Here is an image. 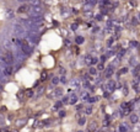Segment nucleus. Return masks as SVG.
<instances>
[{
  "mask_svg": "<svg viewBox=\"0 0 140 132\" xmlns=\"http://www.w3.org/2000/svg\"><path fill=\"white\" fill-rule=\"evenodd\" d=\"M28 15H30V17L42 16V7L41 6H30Z\"/></svg>",
  "mask_w": 140,
  "mask_h": 132,
  "instance_id": "obj_4",
  "label": "nucleus"
},
{
  "mask_svg": "<svg viewBox=\"0 0 140 132\" xmlns=\"http://www.w3.org/2000/svg\"><path fill=\"white\" fill-rule=\"evenodd\" d=\"M139 103H140V100H139Z\"/></svg>",
  "mask_w": 140,
  "mask_h": 132,
  "instance_id": "obj_61",
  "label": "nucleus"
},
{
  "mask_svg": "<svg viewBox=\"0 0 140 132\" xmlns=\"http://www.w3.org/2000/svg\"><path fill=\"white\" fill-rule=\"evenodd\" d=\"M26 122H27V121H26L25 119H22L21 121H20V120H18V121H16V125H17V126H18V127H20V126H23V125H25Z\"/></svg>",
  "mask_w": 140,
  "mask_h": 132,
  "instance_id": "obj_41",
  "label": "nucleus"
},
{
  "mask_svg": "<svg viewBox=\"0 0 140 132\" xmlns=\"http://www.w3.org/2000/svg\"><path fill=\"white\" fill-rule=\"evenodd\" d=\"M58 73H59V75H60V77H63V75H67V69H65V68H64V67H59V68H58Z\"/></svg>",
  "mask_w": 140,
  "mask_h": 132,
  "instance_id": "obj_29",
  "label": "nucleus"
},
{
  "mask_svg": "<svg viewBox=\"0 0 140 132\" xmlns=\"http://www.w3.org/2000/svg\"><path fill=\"white\" fill-rule=\"evenodd\" d=\"M100 63V59L97 58V57H92V59H91V67L96 66V64H98Z\"/></svg>",
  "mask_w": 140,
  "mask_h": 132,
  "instance_id": "obj_34",
  "label": "nucleus"
},
{
  "mask_svg": "<svg viewBox=\"0 0 140 132\" xmlns=\"http://www.w3.org/2000/svg\"><path fill=\"white\" fill-rule=\"evenodd\" d=\"M26 96H27V98H32V96H33V91H32V90H27V91H26Z\"/></svg>",
  "mask_w": 140,
  "mask_h": 132,
  "instance_id": "obj_45",
  "label": "nucleus"
},
{
  "mask_svg": "<svg viewBox=\"0 0 140 132\" xmlns=\"http://www.w3.org/2000/svg\"><path fill=\"white\" fill-rule=\"evenodd\" d=\"M4 120H5V119H4V117H0V125H4Z\"/></svg>",
  "mask_w": 140,
  "mask_h": 132,
  "instance_id": "obj_53",
  "label": "nucleus"
},
{
  "mask_svg": "<svg viewBox=\"0 0 140 132\" xmlns=\"http://www.w3.org/2000/svg\"><path fill=\"white\" fill-rule=\"evenodd\" d=\"M129 46H130V47H139L138 42H135V41H130V42H129Z\"/></svg>",
  "mask_w": 140,
  "mask_h": 132,
  "instance_id": "obj_43",
  "label": "nucleus"
},
{
  "mask_svg": "<svg viewBox=\"0 0 140 132\" xmlns=\"http://www.w3.org/2000/svg\"><path fill=\"white\" fill-rule=\"evenodd\" d=\"M58 114H59V116H60V117H65V115H67V112H65V111L63 110V109H60Z\"/></svg>",
  "mask_w": 140,
  "mask_h": 132,
  "instance_id": "obj_44",
  "label": "nucleus"
},
{
  "mask_svg": "<svg viewBox=\"0 0 140 132\" xmlns=\"http://www.w3.org/2000/svg\"><path fill=\"white\" fill-rule=\"evenodd\" d=\"M98 100H100V96L94 95V96H90V99L87 100V103H89V105H92V104H95V103H97Z\"/></svg>",
  "mask_w": 140,
  "mask_h": 132,
  "instance_id": "obj_22",
  "label": "nucleus"
},
{
  "mask_svg": "<svg viewBox=\"0 0 140 132\" xmlns=\"http://www.w3.org/2000/svg\"><path fill=\"white\" fill-rule=\"evenodd\" d=\"M47 78H48V73H47V71L41 72V82H45Z\"/></svg>",
  "mask_w": 140,
  "mask_h": 132,
  "instance_id": "obj_28",
  "label": "nucleus"
},
{
  "mask_svg": "<svg viewBox=\"0 0 140 132\" xmlns=\"http://www.w3.org/2000/svg\"><path fill=\"white\" fill-rule=\"evenodd\" d=\"M91 7H92V6H91V5H89V4H85V6H84V10H85V11H89V10H91Z\"/></svg>",
  "mask_w": 140,
  "mask_h": 132,
  "instance_id": "obj_50",
  "label": "nucleus"
},
{
  "mask_svg": "<svg viewBox=\"0 0 140 132\" xmlns=\"http://www.w3.org/2000/svg\"><path fill=\"white\" fill-rule=\"evenodd\" d=\"M42 1L41 0H28V5L30 6H41Z\"/></svg>",
  "mask_w": 140,
  "mask_h": 132,
  "instance_id": "obj_23",
  "label": "nucleus"
},
{
  "mask_svg": "<svg viewBox=\"0 0 140 132\" xmlns=\"http://www.w3.org/2000/svg\"><path fill=\"white\" fill-rule=\"evenodd\" d=\"M30 21L32 22L33 25L41 26L42 22H43V16H34V17H30Z\"/></svg>",
  "mask_w": 140,
  "mask_h": 132,
  "instance_id": "obj_14",
  "label": "nucleus"
},
{
  "mask_svg": "<svg viewBox=\"0 0 140 132\" xmlns=\"http://www.w3.org/2000/svg\"><path fill=\"white\" fill-rule=\"evenodd\" d=\"M138 115H139V117H140V111H139V114H138Z\"/></svg>",
  "mask_w": 140,
  "mask_h": 132,
  "instance_id": "obj_59",
  "label": "nucleus"
},
{
  "mask_svg": "<svg viewBox=\"0 0 140 132\" xmlns=\"http://www.w3.org/2000/svg\"><path fill=\"white\" fill-rule=\"evenodd\" d=\"M60 101H62L63 105H68V104H69V94H68V95H63L62 98H60Z\"/></svg>",
  "mask_w": 140,
  "mask_h": 132,
  "instance_id": "obj_27",
  "label": "nucleus"
},
{
  "mask_svg": "<svg viewBox=\"0 0 140 132\" xmlns=\"http://www.w3.org/2000/svg\"><path fill=\"white\" fill-rule=\"evenodd\" d=\"M59 84H60V77H58V75L52 77V79H51V85L52 87H58Z\"/></svg>",
  "mask_w": 140,
  "mask_h": 132,
  "instance_id": "obj_18",
  "label": "nucleus"
},
{
  "mask_svg": "<svg viewBox=\"0 0 140 132\" xmlns=\"http://www.w3.org/2000/svg\"><path fill=\"white\" fill-rule=\"evenodd\" d=\"M117 131L118 132H129V126L127 123H119Z\"/></svg>",
  "mask_w": 140,
  "mask_h": 132,
  "instance_id": "obj_19",
  "label": "nucleus"
},
{
  "mask_svg": "<svg viewBox=\"0 0 140 132\" xmlns=\"http://www.w3.org/2000/svg\"><path fill=\"white\" fill-rule=\"evenodd\" d=\"M102 125H103V127H109V125H111V120H107V119H105V120H103V122H102Z\"/></svg>",
  "mask_w": 140,
  "mask_h": 132,
  "instance_id": "obj_39",
  "label": "nucleus"
},
{
  "mask_svg": "<svg viewBox=\"0 0 140 132\" xmlns=\"http://www.w3.org/2000/svg\"><path fill=\"white\" fill-rule=\"evenodd\" d=\"M114 55H116V51L114 50H108V52L106 53L107 58H109V57H112V56H114Z\"/></svg>",
  "mask_w": 140,
  "mask_h": 132,
  "instance_id": "obj_37",
  "label": "nucleus"
},
{
  "mask_svg": "<svg viewBox=\"0 0 140 132\" xmlns=\"http://www.w3.org/2000/svg\"><path fill=\"white\" fill-rule=\"evenodd\" d=\"M79 95L75 91H71L69 93V105H76L79 101Z\"/></svg>",
  "mask_w": 140,
  "mask_h": 132,
  "instance_id": "obj_8",
  "label": "nucleus"
},
{
  "mask_svg": "<svg viewBox=\"0 0 140 132\" xmlns=\"http://www.w3.org/2000/svg\"><path fill=\"white\" fill-rule=\"evenodd\" d=\"M44 90H45V89L43 88V87L38 88V90H37V96H41V95H43V94H44Z\"/></svg>",
  "mask_w": 140,
  "mask_h": 132,
  "instance_id": "obj_38",
  "label": "nucleus"
},
{
  "mask_svg": "<svg viewBox=\"0 0 140 132\" xmlns=\"http://www.w3.org/2000/svg\"><path fill=\"white\" fill-rule=\"evenodd\" d=\"M139 120H140L139 115H138V114H135V112H132V114L129 115V121H130V123H133V125L139 123Z\"/></svg>",
  "mask_w": 140,
  "mask_h": 132,
  "instance_id": "obj_12",
  "label": "nucleus"
},
{
  "mask_svg": "<svg viewBox=\"0 0 140 132\" xmlns=\"http://www.w3.org/2000/svg\"><path fill=\"white\" fill-rule=\"evenodd\" d=\"M87 73L90 74V77H96L98 74V71H97V68H95V67H90Z\"/></svg>",
  "mask_w": 140,
  "mask_h": 132,
  "instance_id": "obj_21",
  "label": "nucleus"
},
{
  "mask_svg": "<svg viewBox=\"0 0 140 132\" xmlns=\"http://www.w3.org/2000/svg\"><path fill=\"white\" fill-rule=\"evenodd\" d=\"M14 32H15V35L17 36V38H26V36H27V30L23 27L22 25H20L18 22H16V24H14Z\"/></svg>",
  "mask_w": 140,
  "mask_h": 132,
  "instance_id": "obj_1",
  "label": "nucleus"
},
{
  "mask_svg": "<svg viewBox=\"0 0 140 132\" xmlns=\"http://www.w3.org/2000/svg\"><path fill=\"white\" fill-rule=\"evenodd\" d=\"M3 44H4V48H5L6 51H11L15 46H14V42H12V40H5L4 42H3Z\"/></svg>",
  "mask_w": 140,
  "mask_h": 132,
  "instance_id": "obj_15",
  "label": "nucleus"
},
{
  "mask_svg": "<svg viewBox=\"0 0 140 132\" xmlns=\"http://www.w3.org/2000/svg\"><path fill=\"white\" fill-rule=\"evenodd\" d=\"M64 95V89L63 88H55L53 91H52L51 95H48L49 98H53V99H59Z\"/></svg>",
  "mask_w": 140,
  "mask_h": 132,
  "instance_id": "obj_6",
  "label": "nucleus"
},
{
  "mask_svg": "<svg viewBox=\"0 0 140 132\" xmlns=\"http://www.w3.org/2000/svg\"><path fill=\"white\" fill-rule=\"evenodd\" d=\"M105 69H106V67H105V64L100 62V63L97 64V71H98V72H103Z\"/></svg>",
  "mask_w": 140,
  "mask_h": 132,
  "instance_id": "obj_36",
  "label": "nucleus"
},
{
  "mask_svg": "<svg viewBox=\"0 0 140 132\" xmlns=\"http://www.w3.org/2000/svg\"><path fill=\"white\" fill-rule=\"evenodd\" d=\"M128 67H123V68H120L119 72H118V75H122V74H127L128 73Z\"/></svg>",
  "mask_w": 140,
  "mask_h": 132,
  "instance_id": "obj_33",
  "label": "nucleus"
},
{
  "mask_svg": "<svg viewBox=\"0 0 140 132\" xmlns=\"http://www.w3.org/2000/svg\"><path fill=\"white\" fill-rule=\"evenodd\" d=\"M6 16L9 17V19L14 16V12H12V10H7V12H6Z\"/></svg>",
  "mask_w": 140,
  "mask_h": 132,
  "instance_id": "obj_46",
  "label": "nucleus"
},
{
  "mask_svg": "<svg viewBox=\"0 0 140 132\" xmlns=\"http://www.w3.org/2000/svg\"><path fill=\"white\" fill-rule=\"evenodd\" d=\"M96 132H101V130H97V131H96Z\"/></svg>",
  "mask_w": 140,
  "mask_h": 132,
  "instance_id": "obj_58",
  "label": "nucleus"
},
{
  "mask_svg": "<svg viewBox=\"0 0 140 132\" xmlns=\"http://www.w3.org/2000/svg\"><path fill=\"white\" fill-rule=\"evenodd\" d=\"M78 125L79 126H84V125H86V117H85V116H80V117H79Z\"/></svg>",
  "mask_w": 140,
  "mask_h": 132,
  "instance_id": "obj_26",
  "label": "nucleus"
},
{
  "mask_svg": "<svg viewBox=\"0 0 140 132\" xmlns=\"http://www.w3.org/2000/svg\"><path fill=\"white\" fill-rule=\"evenodd\" d=\"M109 132H114V131H109Z\"/></svg>",
  "mask_w": 140,
  "mask_h": 132,
  "instance_id": "obj_60",
  "label": "nucleus"
},
{
  "mask_svg": "<svg viewBox=\"0 0 140 132\" xmlns=\"http://www.w3.org/2000/svg\"><path fill=\"white\" fill-rule=\"evenodd\" d=\"M28 10H30V5L22 4V5L18 6V9H17V12H18V14H25V12H28Z\"/></svg>",
  "mask_w": 140,
  "mask_h": 132,
  "instance_id": "obj_17",
  "label": "nucleus"
},
{
  "mask_svg": "<svg viewBox=\"0 0 140 132\" xmlns=\"http://www.w3.org/2000/svg\"><path fill=\"white\" fill-rule=\"evenodd\" d=\"M113 41H114V38H113V37H109V38L107 40V42H106L107 47H111V46L113 44Z\"/></svg>",
  "mask_w": 140,
  "mask_h": 132,
  "instance_id": "obj_40",
  "label": "nucleus"
},
{
  "mask_svg": "<svg viewBox=\"0 0 140 132\" xmlns=\"http://www.w3.org/2000/svg\"><path fill=\"white\" fill-rule=\"evenodd\" d=\"M114 69H116V66H114L113 63H111V64L105 69V78H106V79H109V78L114 74Z\"/></svg>",
  "mask_w": 140,
  "mask_h": 132,
  "instance_id": "obj_7",
  "label": "nucleus"
},
{
  "mask_svg": "<svg viewBox=\"0 0 140 132\" xmlns=\"http://www.w3.org/2000/svg\"><path fill=\"white\" fill-rule=\"evenodd\" d=\"M62 106H63L62 101H60V100H58L55 104H54V107H53V109H54L55 111H58V110H60V109H62Z\"/></svg>",
  "mask_w": 140,
  "mask_h": 132,
  "instance_id": "obj_31",
  "label": "nucleus"
},
{
  "mask_svg": "<svg viewBox=\"0 0 140 132\" xmlns=\"http://www.w3.org/2000/svg\"><path fill=\"white\" fill-rule=\"evenodd\" d=\"M132 24H133V25H138V24H139L138 17H133V19H132Z\"/></svg>",
  "mask_w": 140,
  "mask_h": 132,
  "instance_id": "obj_48",
  "label": "nucleus"
},
{
  "mask_svg": "<svg viewBox=\"0 0 140 132\" xmlns=\"http://www.w3.org/2000/svg\"><path fill=\"white\" fill-rule=\"evenodd\" d=\"M60 84H63V85H68V84H69V79L67 78V75L60 77Z\"/></svg>",
  "mask_w": 140,
  "mask_h": 132,
  "instance_id": "obj_32",
  "label": "nucleus"
},
{
  "mask_svg": "<svg viewBox=\"0 0 140 132\" xmlns=\"http://www.w3.org/2000/svg\"><path fill=\"white\" fill-rule=\"evenodd\" d=\"M132 74H133L134 77H138V75L140 74V63L134 67V69H133V72H132Z\"/></svg>",
  "mask_w": 140,
  "mask_h": 132,
  "instance_id": "obj_25",
  "label": "nucleus"
},
{
  "mask_svg": "<svg viewBox=\"0 0 140 132\" xmlns=\"http://www.w3.org/2000/svg\"><path fill=\"white\" fill-rule=\"evenodd\" d=\"M70 27H71V30H73V31H76V30H78V24H71V26H70Z\"/></svg>",
  "mask_w": 140,
  "mask_h": 132,
  "instance_id": "obj_49",
  "label": "nucleus"
},
{
  "mask_svg": "<svg viewBox=\"0 0 140 132\" xmlns=\"http://www.w3.org/2000/svg\"><path fill=\"white\" fill-rule=\"evenodd\" d=\"M26 42L28 44H37L41 41V37H39L38 35H36V33H27V36H26Z\"/></svg>",
  "mask_w": 140,
  "mask_h": 132,
  "instance_id": "obj_2",
  "label": "nucleus"
},
{
  "mask_svg": "<svg viewBox=\"0 0 140 132\" xmlns=\"http://www.w3.org/2000/svg\"><path fill=\"white\" fill-rule=\"evenodd\" d=\"M129 66H136V58L135 57H130L129 58Z\"/></svg>",
  "mask_w": 140,
  "mask_h": 132,
  "instance_id": "obj_35",
  "label": "nucleus"
},
{
  "mask_svg": "<svg viewBox=\"0 0 140 132\" xmlns=\"http://www.w3.org/2000/svg\"><path fill=\"white\" fill-rule=\"evenodd\" d=\"M135 80H136V83H139V84H140V74L136 77V79H135Z\"/></svg>",
  "mask_w": 140,
  "mask_h": 132,
  "instance_id": "obj_54",
  "label": "nucleus"
},
{
  "mask_svg": "<svg viewBox=\"0 0 140 132\" xmlns=\"http://www.w3.org/2000/svg\"><path fill=\"white\" fill-rule=\"evenodd\" d=\"M117 83L116 80H113V79H109V80H107V83L105 84V87H106V91H109V93L112 94L114 93L116 90H117Z\"/></svg>",
  "mask_w": 140,
  "mask_h": 132,
  "instance_id": "obj_5",
  "label": "nucleus"
},
{
  "mask_svg": "<svg viewBox=\"0 0 140 132\" xmlns=\"http://www.w3.org/2000/svg\"><path fill=\"white\" fill-rule=\"evenodd\" d=\"M123 90H124V91H123L124 96H127V95H128V94H129V89H128V87H124V88H123Z\"/></svg>",
  "mask_w": 140,
  "mask_h": 132,
  "instance_id": "obj_47",
  "label": "nucleus"
},
{
  "mask_svg": "<svg viewBox=\"0 0 140 132\" xmlns=\"http://www.w3.org/2000/svg\"><path fill=\"white\" fill-rule=\"evenodd\" d=\"M98 130L97 128V122L95 121H91L89 123V126H87V132H96Z\"/></svg>",
  "mask_w": 140,
  "mask_h": 132,
  "instance_id": "obj_16",
  "label": "nucleus"
},
{
  "mask_svg": "<svg viewBox=\"0 0 140 132\" xmlns=\"http://www.w3.org/2000/svg\"><path fill=\"white\" fill-rule=\"evenodd\" d=\"M91 59H92V56L86 55V56L84 57V64H86V66H90V67H91Z\"/></svg>",
  "mask_w": 140,
  "mask_h": 132,
  "instance_id": "obj_24",
  "label": "nucleus"
},
{
  "mask_svg": "<svg viewBox=\"0 0 140 132\" xmlns=\"http://www.w3.org/2000/svg\"><path fill=\"white\" fill-rule=\"evenodd\" d=\"M76 132H84V130H78Z\"/></svg>",
  "mask_w": 140,
  "mask_h": 132,
  "instance_id": "obj_56",
  "label": "nucleus"
},
{
  "mask_svg": "<svg viewBox=\"0 0 140 132\" xmlns=\"http://www.w3.org/2000/svg\"><path fill=\"white\" fill-rule=\"evenodd\" d=\"M135 131H136V132L139 131L140 132V123H136V125H135Z\"/></svg>",
  "mask_w": 140,
  "mask_h": 132,
  "instance_id": "obj_52",
  "label": "nucleus"
},
{
  "mask_svg": "<svg viewBox=\"0 0 140 132\" xmlns=\"http://www.w3.org/2000/svg\"><path fill=\"white\" fill-rule=\"evenodd\" d=\"M21 51L23 52V55L26 56V57H28V56L32 55V52H33V48L31 47V44L26 43V44H23L22 47H21Z\"/></svg>",
  "mask_w": 140,
  "mask_h": 132,
  "instance_id": "obj_10",
  "label": "nucleus"
},
{
  "mask_svg": "<svg viewBox=\"0 0 140 132\" xmlns=\"http://www.w3.org/2000/svg\"><path fill=\"white\" fill-rule=\"evenodd\" d=\"M85 109V106H84V104H80V105H76V111H82Z\"/></svg>",
  "mask_w": 140,
  "mask_h": 132,
  "instance_id": "obj_42",
  "label": "nucleus"
},
{
  "mask_svg": "<svg viewBox=\"0 0 140 132\" xmlns=\"http://www.w3.org/2000/svg\"><path fill=\"white\" fill-rule=\"evenodd\" d=\"M81 79L80 78H74V79H71L70 82H69V84H70V88L73 89L74 91L76 90V91H80L81 89H82V87H81Z\"/></svg>",
  "mask_w": 140,
  "mask_h": 132,
  "instance_id": "obj_3",
  "label": "nucleus"
},
{
  "mask_svg": "<svg viewBox=\"0 0 140 132\" xmlns=\"http://www.w3.org/2000/svg\"><path fill=\"white\" fill-rule=\"evenodd\" d=\"M84 112H85V115H86V116L92 115V114H94V106H92V105H89V106H85Z\"/></svg>",
  "mask_w": 140,
  "mask_h": 132,
  "instance_id": "obj_20",
  "label": "nucleus"
},
{
  "mask_svg": "<svg viewBox=\"0 0 140 132\" xmlns=\"http://www.w3.org/2000/svg\"><path fill=\"white\" fill-rule=\"evenodd\" d=\"M75 42L78 44H82L85 42V38L82 36H76V37H75Z\"/></svg>",
  "mask_w": 140,
  "mask_h": 132,
  "instance_id": "obj_30",
  "label": "nucleus"
},
{
  "mask_svg": "<svg viewBox=\"0 0 140 132\" xmlns=\"http://www.w3.org/2000/svg\"><path fill=\"white\" fill-rule=\"evenodd\" d=\"M138 19H139V21H140V12H139V15H138Z\"/></svg>",
  "mask_w": 140,
  "mask_h": 132,
  "instance_id": "obj_57",
  "label": "nucleus"
},
{
  "mask_svg": "<svg viewBox=\"0 0 140 132\" xmlns=\"http://www.w3.org/2000/svg\"><path fill=\"white\" fill-rule=\"evenodd\" d=\"M15 62H17V63H21V62H25V59H26V56L23 55V52L21 51V48L18 51H16V53H15Z\"/></svg>",
  "mask_w": 140,
  "mask_h": 132,
  "instance_id": "obj_9",
  "label": "nucleus"
},
{
  "mask_svg": "<svg viewBox=\"0 0 140 132\" xmlns=\"http://www.w3.org/2000/svg\"><path fill=\"white\" fill-rule=\"evenodd\" d=\"M3 55V51H1V47H0V56Z\"/></svg>",
  "mask_w": 140,
  "mask_h": 132,
  "instance_id": "obj_55",
  "label": "nucleus"
},
{
  "mask_svg": "<svg viewBox=\"0 0 140 132\" xmlns=\"http://www.w3.org/2000/svg\"><path fill=\"white\" fill-rule=\"evenodd\" d=\"M90 91L87 90H80V95H79V99L81 100V101H85V103H87V100L90 99Z\"/></svg>",
  "mask_w": 140,
  "mask_h": 132,
  "instance_id": "obj_11",
  "label": "nucleus"
},
{
  "mask_svg": "<svg viewBox=\"0 0 140 132\" xmlns=\"http://www.w3.org/2000/svg\"><path fill=\"white\" fill-rule=\"evenodd\" d=\"M106 59H107V56L103 55V56L101 57V61H100V62H101V63H105V62H106Z\"/></svg>",
  "mask_w": 140,
  "mask_h": 132,
  "instance_id": "obj_51",
  "label": "nucleus"
},
{
  "mask_svg": "<svg viewBox=\"0 0 140 132\" xmlns=\"http://www.w3.org/2000/svg\"><path fill=\"white\" fill-rule=\"evenodd\" d=\"M3 72H4V74H5V77H10L12 75V73H14V66H5L3 67Z\"/></svg>",
  "mask_w": 140,
  "mask_h": 132,
  "instance_id": "obj_13",
  "label": "nucleus"
}]
</instances>
